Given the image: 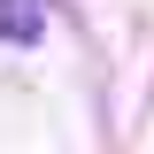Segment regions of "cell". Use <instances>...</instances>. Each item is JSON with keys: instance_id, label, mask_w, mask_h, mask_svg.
Here are the masks:
<instances>
[{"instance_id": "cell-1", "label": "cell", "mask_w": 154, "mask_h": 154, "mask_svg": "<svg viewBox=\"0 0 154 154\" xmlns=\"http://www.w3.org/2000/svg\"><path fill=\"white\" fill-rule=\"evenodd\" d=\"M46 23H54L46 0H0V38H8V46H38Z\"/></svg>"}]
</instances>
